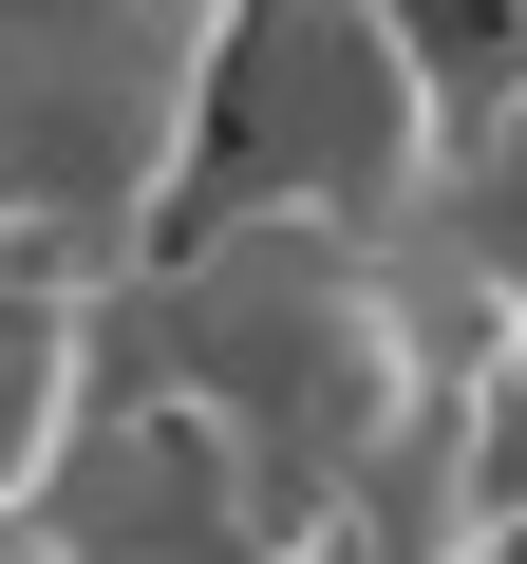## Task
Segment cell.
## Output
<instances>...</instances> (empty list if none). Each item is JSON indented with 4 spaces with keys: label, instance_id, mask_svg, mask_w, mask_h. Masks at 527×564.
<instances>
[{
    "label": "cell",
    "instance_id": "cell-2",
    "mask_svg": "<svg viewBox=\"0 0 527 564\" xmlns=\"http://www.w3.org/2000/svg\"><path fill=\"white\" fill-rule=\"evenodd\" d=\"M471 414H490V470H508V527H527V358H508V377H490Z\"/></svg>",
    "mask_w": 527,
    "mask_h": 564
},
{
    "label": "cell",
    "instance_id": "cell-1",
    "mask_svg": "<svg viewBox=\"0 0 527 564\" xmlns=\"http://www.w3.org/2000/svg\"><path fill=\"white\" fill-rule=\"evenodd\" d=\"M207 170H226V207L415 245V226H452V188H471V113H452V76H433L396 20H264V39H226Z\"/></svg>",
    "mask_w": 527,
    "mask_h": 564
}]
</instances>
